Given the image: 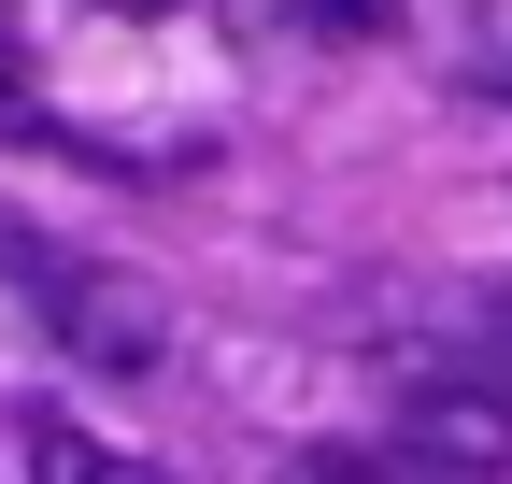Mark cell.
<instances>
[{"label": "cell", "mask_w": 512, "mask_h": 484, "mask_svg": "<svg viewBox=\"0 0 512 484\" xmlns=\"http://www.w3.org/2000/svg\"><path fill=\"white\" fill-rule=\"evenodd\" d=\"M43 328L72 342L86 371H157V356H171V328H157V299L128 285V271H100V257H86L72 285H57V299H43Z\"/></svg>", "instance_id": "2"}, {"label": "cell", "mask_w": 512, "mask_h": 484, "mask_svg": "<svg viewBox=\"0 0 512 484\" xmlns=\"http://www.w3.org/2000/svg\"><path fill=\"white\" fill-rule=\"evenodd\" d=\"M0 129H43V86H29V43L0 29Z\"/></svg>", "instance_id": "5"}, {"label": "cell", "mask_w": 512, "mask_h": 484, "mask_svg": "<svg viewBox=\"0 0 512 484\" xmlns=\"http://www.w3.org/2000/svg\"><path fill=\"white\" fill-rule=\"evenodd\" d=\"M470 86H484V100H512V57H484V72H470Z\"/></svg>", "instance_id": "6"}, {"label": "cell", "mask_w": 512, "mask_h": 484, "mask_svg": "<svg viewBox=\"0 0 512 484\" xmlns=\"http://www.w3.org/2000/svg\"><path fill=\"white\" fill-rule=\"evenodd\" d=\"M0 271H15V299H29V314H43V299H57V285H72L86 257H72V242H43L29 214H0Z\"/></svg>", "instance_id": "4"}, {"label": "cell", "mask_w": 512, "mask_h": 484, "mask_svg": "<svg viewBox=\"0 0 512 484\" xmlns=\"http://www.w3.org/2000/svg\"><path fill=\"white\" fill-rule=\"evenodd\" d=\"M100 15H171V0H100Z\"/></svg>", "instance_id": "7"}, {"label": "cell", "mask_w": 512, "mask_h": 484, "mask_svg": "<svg viewBox=\"0 0 512 484\" xmlns=\"http://www.w3.org/2000/svg\"><path fill=\"white\" fill-rule=\"evenodd\" d=\"M15 456H29V484H171L157 456H128V442L72 428V413H29V428H15Z\"/></svg>", "instance_id": "3"}, {"label": "cell", "mask_w": 512, "mask_h": 484, "mask_svg": "<svg viewBox=\"0 0 512 484\" xmlns=\"http://www.w3.org/2000/svg\"><path fill=\"white\" fill-rule=\"evenodd\" d=\"M384 442L427 484H498L512 470V399L498 385H413V399H384Z\"/></svg>", "instance_id": "1"}]
</instances>
